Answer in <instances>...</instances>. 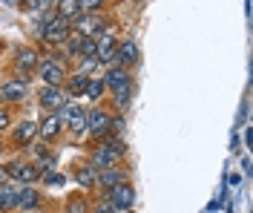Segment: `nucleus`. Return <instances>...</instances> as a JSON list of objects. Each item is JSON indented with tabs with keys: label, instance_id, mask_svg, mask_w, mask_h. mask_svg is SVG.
I'll return each instance as SVG.
<instances>
[{
	"label": "nucleus",
	"instance_id": "f257e3e1",
	"mask_svg": "<svg viewBox=\"0 0 253 213\" xmlns=\"http://www.w3.org/2000/svg\"><path fill=\"white\" fill-rule=\"evenodd\" d=\"M104 86H110L112 95H115V104L126 107L129 104V92H132V84H129V75L124 69H112L110 75L104 78Z\"/></svg>",
	"mask_w": 253,
	"mask_h": 213
},
{
	"label": "nucleus",
	"instance_id": "f03ea898",
	"mask_svg": "<svg viewBox=\"0 0 253 213\" xmlns=\"http://www.w3.org/2000/svg\"><path fill=\"white\" fill-rule=\"evenodd\" d=\"M41 35H43V41H49V43H61V41H66V35H69V20L49 17L46 23H41Z\"/></svg>",
	"mask_w": 253,
	"mask_h": 213
},
{
	"label": "nucleus",
	"instance_id": "7ed1b4c3",
	"mask_svg": "<svg viewBox=\"0 0 253 213\" xmlns=\"http://www.w3.org/2000/svg\"><path fill=\"white\" fill-rule=\"evenodd\" d=\"M3 170H6V179H17V181H23V184H29V181H35L41 176V170L35 164H20V162L6 164Z\"/></svg>",
	"mask_w": 253,
	"mask_h": 213
},
{
	"label": "nucleus",
	"instance_id": "20e7f679",
	"mask_svg": "<svg viewBox=\"0 0 253 213\" xmlns=\"http://www.w3.org/2000/svg\"><path fill=\"white\" fill-rule=\"evenodd\" d=\"M61 118H63V124H69V130L72 132H81L84 127H86V113L81 110L78 104H63L61 107Z\"/></svg>",
	"mask_w": 253,
	"mask_h": 213
},
{
	"label": "nucleus",
	"instance_id": "39448f33",
	"mask_svg": "<svg viewBox=\"0 0 253 213\" xmlns=\"http://www.w3.org/2000/svg\"><path fill=\"white\" fill-rule=\"evenodd\" d=\"M38 72H41V78L46 81V86H58V84L63 81V66L58 64V61H52V58H46V61H38Z\"/></svg>",
	"mask_w": 253,
	"mask_h": 213
},
{
	"label": "nucleus",
	"instance_id": "423d86ee",
	"mask_svg": "<svg viewBox=\"0 0 253 213\" xmlns=\"http://www.w3.org/2000/svg\"><path fill=\"white\" fill-rule=\"evenodd\" d=\"M132 202H135V190H132L126 181L115 184V187H110V205H115L118 211H126Z\"/></svg>",
	"mask_w": 253,
	"mask_h": 213
},
{
	"label": "nucleus",
	"instance_id": "0eeeda50",
	"mask_svg": "<svg viewBox=\"0 0 253 213\" xmlns=\"http://www.w3.org/2000/svg\"><path fill=\"white\" fill-rule=\"evenodd\" d=\"M95 58H98V64H107V61H112L115 58V52H118V43H115V38L112 35H101L98 38V43H95Z\"/></svg>",
	"mask_w": 253,
	"mask_h": 213
},
{
	"label": "nucleus",
	"instance_id": "6e6552de",
	"mask_svg": "<svg viewBox=\"0 0 253 213\" xmlns=\"http://www.w3.org/2000/svg\"><path fill=\"white\" fill-rule=\"evenodd\" d=\"M75 23H78L81 38H95V35L101 32V26H104V20H101L98 15H81Z\"/></svg>",
	"mask_w": 253,
	"mask_h": 213
},
{
	"label": "nucleus",
	"instance_id": "1a4fd4ad",
	"mask_svg": "<svg viewBox=\"0 0 253 213\" xmlns=\"http://www.w3.org/2000/svg\"><path fill=\"white\" fill-rule=\"evenodd\" d=\"M26 89H29V84L6 81L3 86H0V101H23L26 98Z\"/></svg>",
	"mask_w": 253,
	"mask_h": 213
},
{
	"label": "nucleus",
	"instance_id": "9d476101",
	"mask_svg": "<svg viewBox=\"0 0 253 213\" xmlns=\"http://www.w3.org/2000/svg\"><path fill=\"white\" fill-rule=\"evenodd\" d=\"M115 162H118V153H112V150L104 147V144L95 150V156H92V167L95 170H112Z\"/></svg>",
	"mask_w": 253,
	"mask_h": 213
},
{
	"label": "nucleus",
	"instance_id": "9b49d317",
	"mask_svg": "<svg viewBox=\"0 0 253 213\" xmlns=\"http://www.w3.org/2000/svg\"><path fill=\"white\" fill-rule=\"evenodd\" d=\"M41 107L46 110V113H55V110H61L63 107V95L58 86H46L43 92H41Z\"/></svg>",
	"mask_w": 253,
	"mask_h": 213
},
{
	"label": "nucleus",
	"instance_id": "f8f14e48",
	"mask_svg": "<svg viewBox=\"0 0 253 213\" xmlns=\"http://www.w3.org/2000/svg\"><path fill=\"white\" fill-rule=\"evenodd\" d=\"M86 127H89L95 135H104L107 127H110V115L104 113V110H92V113H86Z\"/></svg>",
	"mask_w": 253,
	"mask_h": 213
},
{
	"label": "nucleus",
	"instance_id": "ddd939ff",
	"mask_svg": "<svg viewBox=\"0 0 253 213\" xmlns=\"http://www.w3.org/2000/svg\"><path fill=\"white\" fill-rule=\"evenodd\" d=\"M58 132H61V118H55V115H49V118H43V121L38 124V135H41L43 141H52Z\"/></svg>",
	"mask_w": 253,
	"mask_h": 213
},
{
	"label": "nucleus",
	"instance_id": "4468645a",
	"mask_svg": "<svg viewBox=\"0 0 253 213\" xmlns=\"http://www.w3.org/2000/svg\"><path fill=\"white\" fill-rule=\"evenodd\" d=\"M38 205H41V199H38V193H35L32 187H20V190H17L15 208H20V211H38Z\"/></svg>",
	"mask_w": 253,
	"mask_h": 213
},
{
	"label": "nucleus",
	"instance_id": "2eb2a0df",
	"mask_svg": "<svg viewBox=\"0 0 253 213\" xmlns=\"http://www.w3.org/2000/svg\"><path fill=\"white\" fill-rule=\"evenodd\" d=\"M81 12L84 9L78 0H58V17H63V20H78Z\"/></svg>",
	"mask_w": 253,
	"mask_h": 213
},
{
	"label": "nucleus",
	"instance_id": "dca6fc26",
	"mask_svg": "<svg viewBox=\"0 0 253 213\" xmlns=\"http://www.w3.org/2000/svg\"><path fill=\"white\" fill-rule=\"evenodd\" d=\"M17 205V187L15 184H0V213Z\"/></svg>",
	"mask_w": 253,
	"mask_h": 213
},
{
	"label": "nucleus",
	"instance_id": "f3484780",
	"mask_svg": "<svg viewBox=\"0 0 253 213\" xmlns=\"http://www.w3.org/2000/svg\"><path fill=\"white\" fill-rule=\"evenodd\" d=\"M38 66V52L35 49H20L17 52V69L23 72L26 69V75H29V69H35Z\"/></svg>",
	"mask_w": 253,
	"mask_h": 213
},
{
	"label": "nucleus",
	"instance_id": "a211bd4d",
	"mask_svg": "<svg viewBox=\"0 0 253 213\" xmlns=\"http://www.w3.org/2000/svg\"><path fill=\"white\" fill-rule=\"evenodd\" d=\"M35 132H38V124H35V121H23L15 132V144H29V138Z\"/></svg>",
	"mask_w": 253,
	"mask_h": 213
},
{
	"label": "nucleus",
	"instance_id": "6ab92c4d",
	"mask_svg": "<svg viewBox=\"0 0 253 213\" xmlns=\"http://www.w3.org/2000/svg\"><path fill=\"white\" fill-rule=\"evenodd\" d=\"M115 55H118V61H121L124 66H129V64H135V61H138V49H135V43H129V41H126Z\"/></svg>",
	"mask_w": 253,
	"mask_h": 213
},
{
	"label": "nucleus",
	"instance_id": "aec40b11",
	"mask_svg": "<svg viewBox=\"0 0 253 213\" xmlns=\"http://www.w3.org/2000/svg\"><path fill=\"white\" fill-rule=\"evenodd\" d=\"M78 181L84 187H92L95 181H98V170H95L92 164H86V167H78Z\"/></svg>",
	"mask_w": 253,
	"mask_h": 213
},
{
	"label": "nucleus",
	"instance_id": "412c9836",
	"mask_svg": "<svg viewBox=\"0 0 253 213\" xmlns=\"http://www.w3.org/2000/svg\"><path fill=\"white\" fill-rule=\"evenodd\" d=\"M98 181H101L104 187H115V184L124 181V173H118V170H104V173L98 176Z\"/></svg>",
	"mask_w": 253,
	"mask_h": 213
},
{
	"label": "nucleus",
	"instance_id": "4be33fe9",
	"mask_svg": "<svg viewBox=\"0 0 253 213\" xmlns=\"http://www.w3.org/2000/svg\"><path fill=\"white\" fill-rule=\"evenodd\" d=\"M84 41H86V38H81L78 32L72 35V38H66V49H69V55H81V49H84Z\"/></svg>",
	"mask_w": 253,
	"mask_h": 213
},
{
	"label": "nucleus",
	"instance_id": "5701e85b",
	"mask_svg": "<svg viewBox=\"0 0 253 213\" xmlns=\"http://www.w3.org/2000/svg\"><path fill=\"white\" fill-rule=\"evenodd\" d=\"M89 98H101V92H104V81L101 78H92V81H86V89H84Z\"/></svg>",
	"mask_w": 253,
	"mask_h": 213
},
{
	"label": "nucleus",
	"instance_id": "b1692460",
	"mask_svg": "<svg viewBox=\"0 0 253 213\" xmlns=\"http://www.w3.org/2000/svg\"><path fill=\"white\" fill-rule=\"evenodd\" d=\"M86 81H89L86 75H75V81L69 84V92H84L86 89Z\"/></svg>",
	"mask_w": 253,
	"mask_h": 213
},
{
	"label": "nucleus",
	"instance_id": "393cba45",
	"mask_svg": "<svg viewBox=\"0 0 253 213\" xmlns=\"http://www.w3.org/2000/svg\"><path fill=\"white\" fill-rule=\"evenodd\" d=\"M66 208H69V213H86V202H84V199H69V205H66Z\"/></svg>",
	"mask_w": 253,
	"mask_h": 213
},
{
	"label": "nucleus",
	"instance_id": "a878e982",
	"mask_svg": "<svg viewBox=\"0 0 253 213\" xmlns=\"http://www.w3.org/2000/svg\"><path fill=\"white\" fill-rule=\"evenodd\" d=\"M41 176H43V181H46V184H55V187H61V184H63L61 173H49V170H46V173H41Z\"/></svg>",
	"mask_w": 253,
	"mask_h": 213
},
{
	"label": "nucleus",
	"instance_id": "bb28decb",
	"mask_svg": "<svg viewBox=\"0 0 253 213\" xmlns=\"http://www.w3.org/2000/svg\"><path fill=\"white\" fill-rule=\"evenodd\" d=\"M78 3H81V9H84V12H89V15H92V12L101 6V3H104V0H78Z\"/></svg>",
	"mask_w": 253,
	"mask_h": 213
},
{
	"label": "nucleus",
	"instance_id": "cd10ccee",
	"mask_svg": "<svg viewBox=\"0 0 253 213\" xmlns=\"http://www.w3.org/2000/svg\"><path fill=\"white\" fill-rule=\"evenodd\" d=\"M92 66H98V58H84V69H92Z\"/></svg>",
	"mask_w": 253,
	"mask_h": 213
},
{
	"label": "nucleus",
	"instance_id": "c85d7f7f",
	"mask_svg": "<svg viewBox=\"0 0 253 213\" xmlns=\"http://www.w3.org/2000/svg\"><path fill=\"white\" fill-rule=\"evenodd\" d=\"M35 6L38 9H49V6H55V0H35Z\"/></svg>",
	"mask_w": 253,
	"mask_h": 213
},
{
	"label": "nucleus",
	"instance_id": "c756f323",
	"mask_svg": "<svg viewBox=\"0 0 253 213\" xmlns=\"http://www.w3.org/2000/svg\"><path fill=\"white\" fill-rule=\"evenodd\" d=\"M6 124H9V113H6V110H0V130H3Z\"/></svg>",
	"mask_w": 253,
	"mask_h": 213
},
{
	"label": "nucleus",
	"instance_id": "7c9ffc66",
	"mask_svg": "<svg viewBox=\"0 0 253 213\" xmlns=\"http://www.w3.org/2000/svg\"><path fill=\"white\" fill-rule=\"evenodd\" d=\"M0 184H6V170H3V164H0Z\"/></svg>",
	"mask_w": 253,
	"mask_h": 213
}]
</instances>
